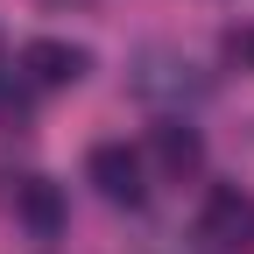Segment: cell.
<instances>
[{
	"label": "cell",
	"mask_w": 254,
	"mask_h": 254,
	"mask_svg": "<svg viewBox=\"0 0 254 254\" xmlns=\"http://www.w3.org/2000/svg\"><path fill=\"white\" fill-rule=\"evenodd\" d=\"M198 163H205L198 127H184V120H163V127H155V170H163V177H190Z\"/></svg>",
	"instance_id": "6"
},
{
	"label": "cell",
	"mask_w": 254,
	"mask_h": 254,
	"mask_svg": "<svg viewBox=\"0 0 254 254\" xmlns=\"http://www.w3.org/2000/svg\"><path fill=\"white\" fill-rule=\"evenodd\" d=\"M85 177H92V190H99L106 205H141L148 198V184H141V155L127 148V141H99L85 155Z\"/></svg>",
	"instance_id": "1"
},
{
	"label": "cell",
	"mask_w": 254,
	"mask_h": 254,
	"mask_svg": "<svg viewBox=\"0 0 254 254\" xmlns=\"http://www.w3.org/2000/svg\"><path fill=\"white\" fill-rule=\"evenodd\" d=\"M134 92H141V99H198L205 78H198V64H184L177 50H141Z\"/></svg>",
	"instance_id": "3"
},
{
	"label": "cell",
	"mask_w": 254,
	"mask_h": 254,
	"mask_svg": "<svg viewBox=\"0 0 254 254\" xmlns=\"http://www.w3.org/2000/svg\"><path fill=\"white\" fill-rule=\"evenodd\" d=\"M226 57L240 64V71H254V21H240V28H226Z\"/></svg>",
	"instance_id": "7"
},
{
	"label": "cell",
	"mask_w": 254,
	"mask_h": 254,
	"mask_svg": "<svg viewBox=\"0 0 254 254\" xmlns=\"http://www.w3.org/2000/svg\"><path fill=\"white\" fill-rule=\"evenodd\" d=\"M198 233H205L212 247H247V240H254V198H247L240 184H212Z\"/></svg>",
	"instance_id": "2"
},
{
	"label": "cell",
	"mask_w": 254,
	"mask_h": 254,
	"mask_svg": "<svg viewBox=\"0 0 254 254\" xmlns=\"http://www.w3.org/2000/svg\"><path fill=\"white\" fill-rule=\"evenodd\" d=\"M85 64H92V57H85L78 43H50V36H43V43L21 50V78L36 85V92H64V85L85 78Z\"/></svg>",
	"instance_id": "4"
},
{
	"label": "cell",
	"mask_w": 254,
	"mask_h": 254,
	"mask_svg": "<svg viewBox=\"0 0 254 254\" xmlns=\"http://www.w3.org/2000/svg\"><path fill=\"white\" fill-rule=\"evenodd\" d=\"M14 219H21L36 240H57L71 212H64V190H57L50 177H28V184H14Z\"/></svg>",
	"instance_id": "5"
}]
</instances>
